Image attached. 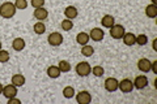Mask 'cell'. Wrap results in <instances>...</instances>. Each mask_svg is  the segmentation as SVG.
<instances>
[{
  "label": "cell",
  "mask_w": 157,
  "mask_h": 104,
  "mask_svg": "<svg viewBox=\"0 0 157 104\" xmlns=\"http://www.w3.org/2000/svg\"><path fill=\"white\" fill-rule=\"evenodd\" d=\"M14 7L17 9L24 11V9L28 8V0H16V2H14Z\"/></svg>",
  "instance_id": "cell-29"
},
{
  "label": "cell",
  "mask_w": 157,
  "mask_h": 104,
  "mask_svg": "<svg viewBox=\"0 0 157 104\" xmlns=\"http://www.w3.org/2000/svg\"><path fill=\"white\" fill-rule=\"evenodd\" d=\"M0 49H2V42H0Z\"/></svg>",
  "instance_id": "cell-36"
},
{
  "label": "cell",
  "mask_w": 157,
  "mask_h": 104,
  "mask_svg": "<svg viewBox=\"0 0 157 104\" xmlns=\"http://www.w3.org/2000/svg\"><path fill=\"white\" fill-rule=\"evenodd\" d=\"M118 81L117 78H113V77H109L105 80V90L109 91V92H114L118 90Z\"/></svg>",
  "instance_id": "cell-8"
},
{
  "label": "cell",
  "mask_w": 157,
  "mask_h": 104,
  "mask_svg": "<svg viewBox=\"0 0 157 104\" xmlns=\"http://www.w3.org/2000/svg\"><path fill=\"white\" fill-rule=\"evenodd\" d=\"M156 42H157V38L153 39V42H152V47H153L155 51H157V46H156Z\"/></svg>",
  "instance_id": "cell-33"
},
{
  "label": "cell",
  "mask_w": 157,
  "mask_h": 104,
  "mask_svg": "<svg viewBox=\"0 0 157 104\" xmlns=\"http://www.w3.org/2000/svg\"><path fill=\"white\" fill-rule=\"evenodd\" d=\"M76 73L80 77H88L92 73V66L89 65V63L86 61H81L76 65Z\"/></svg>",
  "instance_id": "cell-2"
},
{
  "label": "cell",
  "mask_w": 157,
  "mask_h": 104,
  "mask_svg": "<svg viewBox=\"0 0 157 104\" xmlns=\"http://www.w3.org/2000/svg\"><path fill=\"white\" fill-rule=\"evenodd\" d=\"M60 26H62V29L64 31H70V30H72V27H73V22L71 21V20L66 18V20H63V21H62Z\"/></svg>",
  "instance_id": "cell-25"
},
{
  "label": "cell",
  "mask_w": 157,
  "mask_h": 104,
  "mask_svg": "<svg viewBox=\"0 0 157 104\" xmlns=\"http://www.w3.org/2000/svg\"><path fill=\"white\" fill-rule=\"evenodd\" d=\"M156 3H157V0H152V4H155L156 5Z\"/></svg>",
  "instance_id": "cell-35"
},
{
  "label": "cell",
  "mask_w": 157,
  "mask_h": 104,
  "mask_svg": "<svg viewBox=\"0 0 157 104\" xmlns=\"http://www.w3.org/2000/svg\"><path fill=\"white\" fill-rule=\"evenodd\" d=\"M33 30H34V33H36L37 35H42V34L46 31V25L43 23L42 21H38V22L34 23Z\"/></svg>",
  "instance_id": "cell-21"
},
{
  "label": "cell",
  "mask_w": 157,
  "mask_h": 104,
  "mask_svg": "<svg viewBox=\"0 0 157 104\" xmlns=\"http://www.w3.org/2000/svg\"><path fill=\"white\" fill-rule=\"evenodd\" d=\"M76 102L78 104H89L92 102V95L89 91H80L78 94H76Z\"/></svg>",
  "instance_id": "cell-6"
},
{
  "label": "cell",
  "mask_w": 157,
  "mask_h": 104,
  "mask_svg": "<svg viewBox=\"0 0 157 104\" xmlns=\"http://www.w3.org/2000/svg\"><path fill=\"white\" fill-rule=\"evenodd\" d=\"M122 41L126 46H134L136 44V37L134 33H124V35L122 37Z\"/></svg>",
  "instance_id": "cell-14"
},
{
  "label": "cell",
  "mask_w": 157,
  "mask_h": 104,
  "mask_svg": "<svg viewBox=\"0 0 157 104\" xmlns=\"http://www.w3.org/2000/svg\"><path fill=\"white\" fill-rule=\"evenodd\" d=\"M92 73L94 74L96 77H102L104 76V73H105V70H104V68H102L101 65H96V66L92 68Z\"/></svg>",
  "instance_id": "cell-28"
},
{
  "label": "cell",
  "mask_w": 157,
  "mask_h": 104,
  "mask_svg": "<svg viewBox=\"0 0 157 104\" xmlns=\"http://www.w3.org/2000/svg\"><path fill=\"white\" fill-rule=\"evenodd\" d=\"M77 14H78L77 8H76V7H73V5H68V7L64 9V16H66V18H68V20L76 18V17H77Z\"/></svg>",
  "instance_id": "cell-15"
},
{
  "label": "cell",
  "mask_w": 157,
  "mask_h": 104,
  "mask_svg": "<svg viewBox=\"0 0 157 104\" xmlns=\"http://www.w3.org/2000/svg\"><path fill=\"white\" fill-rule=\"evenodd\" d=\"M33 16L38 21H45V20L48 17V11L45 7H41V8H36L33 12Z\"/></svg>",
  "instance_id": "cell-9"
},
{
  "label": "cell",
  "mask_w": 157,
  "mask_h": 104,
  "mask_svg": "<svg viewBox=\"0 0 157 104\" xmlns=\"http://www.w3.org/2000/svg\"><path fill=\"white\" fill-rule=\"evenodd\" d=\"M151 64H152L151 60H148L147 57H141L137 61V69L143 73H148L151 70Z\"/></svg>",
  "instance_id": "cell-10"
},
{
  "label": "cell",
  "mask_w": 157,
  "mask_h": 104,
  "mask_svg": "<svg viewBox=\"0 0 157 104\" xmlns=\"http://www.w3.org/2000/svg\"><path fill=\"white\" fill-rule=\"evenodd\" d=\"M12 83L16 87H21V86H24L26 83V78L24 77L22 74H20V73L13 74V76H12Z\"/></svg>",
  "instance_id": "cell-13"
},
{
  "label": "cell",
  "mask_w": 157,
  "mask_h": 104,
  "mask_svg": "<svg viewBox=\"0 0 157 104\" xmlns=\"http://www.w3.org/2000/svg\"><path fill=\"white\" fill-rule=\"evenodd\" d=\"M8 104H21V100H20V99H17L16 96H14V98L8 99Z\"/></svg>",
  "instance_id": "cell-31"
},
{
  "label": "cell",
  "mask_w": 157,
  "mask_h": 104,
  "mask_svg": "<svg viewBox=\"0 0 157 104\" xmlns=\"http://www.w3.org/2000/svg\"><path fill=\"white\" fill-rule=\"evenodd\" d=\"M81 53L86 57H90L93 53H94V49H93V47L89 46V44H85V46L81 47Z\"/></svg>",
  "instance_id": "cell-24"
},
{
  "label": "cell",
  "mask_w": 157,
  "mask_h": 104,
  "mask_svg": "<svg viewBox=\"0 0 157 104\" xmlns=\"http://www.w3.org/2000/svg\"><path fill=\"white\" fill-rule=\"evenodd\" d=\"M124 33H126L124 27L119 23H114L110 27V37L113 39H122V37L124 35Z\"/></svg>",
  "instance_id": "cell-3"
},
{
  "label": "cell",
  "mask_w": 157,
  "mask_h": 104,
  "mask_svg": "<svg viewBox=\"0 0 157 104\" xmlns=\"http://www.w3.org/2000/svg\"><path fill=\"white\" fill-rule=\"evenodd\" d=\"M104 37H105V33L102 31V29H100V27L92 29L90 33H89V38L94 42H101L102 39H104Z\"/></svg>",
  "instance_id": "cell-12"
},
{
  "label": "cell",
  "mask_w": 157,
  "mask_h": 104,
  "mask_svg": "<svg viewBox=\"0 0 157 104\" xmlns=\"http://www.w3.org/2000/svg\"><path fill=\"white\" fill-rule=\"evenodd\" d=\"M9 59H11L9 52L6 51V49H0V63H8Z\"/></svg>",
  "instance_id": "cell-27"
},
{
  "label": "cell",
  "mask_w": 157,
  "mask_h": 104,
  "mask_svg": "<svg viewBox=\"0 0 157 104\" xmlns=\"http://www.w3.org/2000/svg\"><path fill=\"white\" fill-rule=\"evenodd\" d=\"M148 86V78L147 76H143V74H140V76H136L135 80H134V87H136L137 90H143L144 87Z\"/></svg>",
  "instance_id": "cell-7"
},
{
  "label": "cell",
  "mask_w": 157,
  "mask_h": 104,
  "mask_svg": "<svg viewBox=\"0 0 157 104\" xmlns=\"http://www.w3.org/2000/svg\"><path fill=\"white\" fill-rule=\"evenodd\" d=\"M151 70L155 74L157 73V60H155V61H152V64H151Z\"/></svg>",
  "instance_id": "cell-32"
},
{
  "label": "cell",
  "mask_w": 157,
  "mask_h": 104,
  "mask_svg": "<svg viewBox=\"0 0 157 104\" xmlns=\"http://www.w3.org/2000/svg\"><path fill=\"white\" fill-rule=\"evenodd\" d=\"M45 5V0H32V7L36 9V8H41Z\"/></svg>",
  "instance_id": "cell-30"
},
{
  "label": "cell",
  "mask_w": 157,
  "mask_h": 104,
  "mask_svg": "<svg viewBox=\"0 0 157 104\" xmlns=\"http://www.w3.org/2000/svg\"><path fill=\"white\" fill-rule=\"evenodd\" d=\"M3 87H4V86L2 85V83H0V94H3Z\"/></svg>",
  "instance_id": "cell-34"
},
{
  "label": "cell",
  "mask_w": 157,
  "mask_h": 104,
  "mask_svg": "<svg viewBox=\"0 0 157 104\" xmlns=\"http://www.w3.org/2000/svg\"><path fill=\"white\" fill-rule=\"evenodd\" d=\"M89 41H90L89 34H86V33H84V31L78 33L77 37H76V42L80 44V46H85V44H88V42H89Z\"/></svg>",
  "instance_id": "cell-18"
},
{
  "label": "cell",
  "mask_w": 157,
  "mask_h": 104,
  "mask_svg": "<svg viewBox=\"0 0 157 104\" xmlns=\"http://www.w3.org/2000/svg\"><path fill=\"white\" fill-rule=\"evenodd\" d=\"M147 43H148V37H147L145 34H140V35L136 37V44H139V46H145Z\"/></svg>",
  "instance_id": "cell-26"
},
{
  "label": "cell",
  "mask_w": 157,
  "mask_h": 104,
  "mask_svg": "<svg viewBox=\"0 0 157 104\" xmlns=\"http://www.w3.org/2000/svg\"><path fill=\"white\" fill-rule=\"evenodd\" d=\"M118 88L124 92V94H128L134 90V82H132L130 78H124V80H122L121 82H118Z\"/></svg>",
  "instance_id": "cell-4"
},
{
  "label": "cell",
  "mask_w": 157,
  "mask_h": 104,
  "mask_svg": "<svg viewBox=\"0 0 157 104\" xmlns=\"http://www.w3.org/2000/svg\"><path fill=\"white\" fill-rule=\"evenodd\" d=\"M58 68H59V70H60L62 73H67V72H70L71 70V64L68 63L67 60H60L58 64Z\"/></svg>",
  "instance_id": "cell-22"
},
{
  "label": "cell",
  "mask_w": 157,
  "mask_h": 104,
  "mask_svg": "<svg viewBox=\"0 0 157 104\" xmlns=\"http://www.w3.org/2000/svg\"><path fill=\"white\" fill-rule=\"evenodd\" d=\"M63 96H64L66 99H71L75 96V88H73L72 86H67L63 88Z\"/></svg>",
  "instance_id": "cell-23"
},
{
  "label": "cell",
  "mask_w": 157,
  "mask_h": 104,
  "mask_svg": "<svg viewBox=\"0 0 157 104\" xmlns=\"http://www.w3.org/2000/svg\"><path fill=\"white\" fill-rule=\"evenodd\" d=\"M60 74H62V72L59 70V68L55 66V65H51V66L47 68V76L50 78H52V80L59 78V77H60Z\"/></svg>",
  "instance_id": "cell-19"
},
{
  "label": "cell",
  "mask_w": 157,
  "mask_h": 104,
  "mask_svg": "<svg viewBox=\"0 0 157 104\" xmlns=\"http://www.w3.org/2000/svg\"><path fill=\"white\" fill-rule=\"evenodd\" d=\"M17 8L14 7V3L6 2L0 5V16L3 18H12L16 14Z\"/></svg>",
  "instance_id": "cell-1"
},
{
  "label": "cell",
  "mask_w": 157,
  "mask_h": 104,
  "mask_svg": "<svg viewBox=\"0 0 157 104\" xmlns=\"http://www.w3.org/2000/svg\"><path fill=\"white\" fill-rule=\"evenodd\" d=\"M101 23H102V26L106 27V29H110L113 25L115 23V18L111 16V14H105L104 17H102L101 20Z\"/></svg>",
  "instance_id": "cell-17"
},
{
  "label": "cell",
  "mask_w": 157,
  "mask_h": 104,
  "mask_svg": "<svg viewBox=\"0 0 157 104\" xmlns=\"http://www.w3.org/2000/svg\"><path fill=\"white\" fill-rule=\"evenodd\" d=\"M3 95L6 96L7 99H11V98H14L17 95V87L11 83V85H7L3 87Z\"/></svg>",
  "instance_id": "cell-11"
},
{
  "label": "cell",
  "mask_w": 157,
  "mask_h": 104,
  "mask_svg": "<svg viewBox=\"0 0 157 104\" xmlns=\"http://www.w3.org/2000/svg\"><path fill=\"white\" fill-rule=\"evenodd\" d=\"M47 42H48L50 46L58 47V46H60V44L63 43V35L60 33H51L50 35L47 37Z\"/></svg>",
  "instance_id": "cell-5"
},
{
  "label": "cell",
  "mask_w": 157,
  "mask_h": 104,
  "mask_svg": "<svg viewBox=\"0 0 157 104\" xmlns=\"http://www.w3.org/2000/svg\"><path fill=\"white\" fill-rule=\"evenodd\" d=\"M12 48L17 52H21L24 48H25V41L22 38H14L12 42Z\"/></svg>",
  "instance_id": "cell-16"
},
{
  "label": "cell",
  "mask_w": 157,
  "mask_h": 104,
  "mask_svg": "<svg viewBox=\"0 0 157 104\" xmlns=\"http://www.w3.org/2000/svg\"><path fill=\"white\" fill-rule=\"evenodd\" d=\"M145 16L149 18H156L157 17V5L155 4H149L145 8Z\"/></svg>",
  "instance_id": "cell-20"
}]
</instances>
